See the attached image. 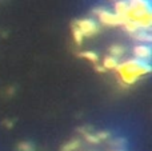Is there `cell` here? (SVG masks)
I'll use <instances>...</instances> for the list:
<instances>
[{"label": "cell", "mask_w": 152, "mask_h": 151, "mask_svg": "<svg viewBox=\"0 0 152 151\" xmlns=\"http://www.w3.org/2000/svg\"><path fill=\"white\" fill-rule=\"evenodd\" d=\"M116 71L120 75V79L123 83L131 86L136 83L139 76H143L145 74L151 72V66L150 63L137 60V59H132V60H127L124 63L119 64L116 67Z\"/></svg>", "instance_id": "1"}, {"label": "cell", "mask_w": 152, "mask_h": 151, "mask_svg": "<svg viewBox=\"0 0 152 151\" xmlns=\"http://www.w3.org/2000/svg\"><path fill=\"white\" fill-rule=\"evenodd\" d=\"M95 12L99 15V19L103 24L110 27H118V26H123L124 20L120 19L118 15H115L113 12H110L107 10H103V8H96Z\"/></svg>", "instance_id": "2"}, {"label": "cell", "mask_w": 152, "mask_h": 151, "mask_svg": "<svg viewBox=\"0 0 152 151\" xmlns=\"http://www.w3.org/2000/svg\"><path fill=\"white\" fill-rule=\"evenodd\" d=\"M79 28V31L81 32V35L87 37H91L94 36V35L97 34V31H99V27H97V24L95 23L92 19H81V20H77V26H76Z\"/></svg>", "instance_id": "3"}, {"label": "cell", "mask_w": 152, "mask_h": 151, "mask_svg": "<svg viewBox=\"0 0 152 151\" xmlns=\"http://www.w3.org/2000/svg\"><path fill=\"white\" fill-rule=\"evenodd\" d=\"M151 55H152V51H151L150 44H137L134 47V56L137 60L148 63Z\"/></svg>", "instance_id": "4"}, {"label": "cell", "mask_w": 152, "mask_h": 151, "mask_svg": "<svg viewBox=\"0 0 152 151\" xmlns=\"http://www.w3.org/2000/svg\"><path fill=\"white\" fill-rule=\"evenodd\" d=\"M134 39L140 42V44H150L152 40V36L150 32H147V31H137L134 34Z\"/></svg>", "instance_id": "5"}, {"label": "cell", "mask_w": 152, "mask_h": 151, "mask_svg": "<svg viewBox=\"0 0 152 151\" xmlns=\"http://www.w3.org/2000/svg\"><path fill=\"white\" fill-rule=\"evenodd\" d=\"M115 15H118L120 19L124 20V16H126V12H127V1H115Z\"/></svg>", "instance_id": "6"}, {"label": "cell", "mask_w": 152, "mask_h": 151, "mask_svg": "<svg viewBox=\"0 0 152 151\" xmlns=\"http://www.w3.org/2000/svg\"><path fill=\"white\" fill-rule=\"evenodd\" d=\"M118 66H119L118 59L112 58V56H105V58L103 59V67H104L105 71H107V70H113Z\"/></svg>", "instance_id": "7"}, {"label": "cell", "mask_w": 152, "mask_h": 151, "mask_svg": "<svg viewBox=\"0 0 152 151\" xmlns=\"http://www.w3.org/2000/svg\"><path fill=\"white\" fill-rule=\"evenodd\" d=\"M124 52H126V48L123 45H111L110 47V56H112L115 59L123 56Z\"/></svg>", "instance_id": "8"}, {"label": "cell", "mask_w": 152, "mask_h": 151, "mask_svg": "<svg viewBox=\"0 0 152 151\" xmlns=\"http://www.w3.org/2000/svg\"><path fill=\"white\" fill-rule=\"evenodd\" d=\"M123 28L126 29L127 32H129V34L134 35L135 32L139 31V27H137L136 23H134V21H129V20H124L123 23Z\"/></svg>", "instance_id": "9"}, {"label": "cell", "mask_w": 152, "mask_h": 151, "mask_svg": "<svg viewBox=\"0 0 152 151\" xmlns=\"http://www.w3.org/2000/svg\"><path fill=\"white\" fill-rule=\"evenodd\" d=\"M79 56L80 58H83V59H87V60H89V62H97V55L94 52V51H83V52H80L79 54Z\"/></svg>", "instance_id": "10"}, {"label": "cell", "mask_w": 152, "mask_h": 151, "mask_svg": "<svg viewBox=\"0 0 152 151\" xmlns=\"http://www.w3.org/2000/svg\"><path fill=\"white\" fill-rule=\"evenodd\" d=\"M72 35H74V40H75V43L77 45H80L81 43H83V35H81V32L79 31V28L77 27H74L72 28Z\"/></svg>", "instance_id": "11"}, {"label": "cell", "mask_w": 152, "mask_h": 151, "mask_svg": "<svg viewBox=\"0 0 152 151\" xmlns=\"http://www.w3.org/2000/svg\"><path fill=\"white\" fill-rule=\"evenodd\" d=\"M19 150L20 151H35L34 146H32L29 142H21V143L19 144Z\"/></svg>", "instance_id": "12"}, {"label": "cell", "mask_w": 152, "mask_h": 151, "mask_svg": "<svg viewBox=\"0 0 152 151\" xmlns=\"http://www.w3.org/2000/svg\"><path fill=\"white\" fill-rule=\"evenodd\" d=\"M77 147H79V141H72L71 143H68V144L64 146L63 151H74L75 149H77Z\"/></svg>", "instance_id": "13"}, {"label": "cell", "mask_w": 152, "mask_h": 151, "mask_svg": "<svg viewBox=\"0 0 152 151\" xmlns=\"http://www.w3.org/2000/svg\"><path fill=\"white\" fill-rule=\"evenodd\" d=\"M84 136H86V139L89 142V143H99V138H97L96 135H94V134H84Z\"/></svg>", "instance_id": "14"}, {"label": "cell", "mask_w": 152, "mask_h": 151, "mask_svg": "<svg viewBox=\"0 0 152 151\" xmlns=\"http://www.w3.org/2000/svg\"><path fill=\"white\" fill-rule=\"evenodd\" d=\"M95 70H96L97 72H102V74H104L105 72V70H104V67L103 66H95Z\"/></svg>", "instance_id": "15"}]
</instances>
